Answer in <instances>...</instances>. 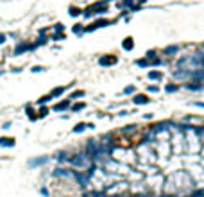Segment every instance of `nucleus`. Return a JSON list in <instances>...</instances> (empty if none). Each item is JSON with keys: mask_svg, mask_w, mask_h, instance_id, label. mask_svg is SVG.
<instances>
[{"mask_svg": "<svg viewBox=\"0 0 204 197\" xmlns=\"http://www.w3.org/2000/svg\"><path fill=\"white\" fill-rule=\"evenodd\" d=\"M70 163L73 167H79V169H86L90 165V160H88V154H75L70 158Z\"/></svg>", "mask_w": 204, "mask_h": 197, "instance_id": "obj_1", "label": "nucleus"}, {"mask_svg": "<svg viewBox=\"0 0 204 197\" xmlns=\"http://www.w3.org/2000/svg\"><path fill=\"white\" fill-rule=\"evenodd\" d=\"M32 48H36V47L30 45V43H20V45H16V48H14V56H20V54H23V52H27V50H32Z\"/></svg>", "mask_w": 204, "mask_h": 197, "instance_id": "obj_2", "label": "nucleus"}, {"mask_svg": "<svg viewBox=\"0 0 204 197\" xmlns=\"http://www.w3.org/2000/svg\"><path fill=\"white\" fill-rule=\"evenodd\" d=\"M0 145H2V147H13V145H14V138L2 136V138H0Z\"/></svg>", "mask_w": 204, "mask_h": 197, "instance_id": "obj_3", "label": "nucleus"}, {"mask_svg": "<svg viewBox=\"0 0 204 197\" xmlns=\"http://www.w3.org/2000/svg\"><path fill=\"white\" fill-rule=\"evenodd\" d=\"M68 106H70V100H63V102H59V104L54 106V111H63V109H66Z\"/></svg>", "mask_w": 204, "mask_h": 197, "instance_id": "obj_4", "label": "nucleus"}, {"mask_svg": "<svg viewBox=\"0 0 204 197\" xmlns=\"http://www.w3.org/2000/svg\"><path fill=\"white\" fill-rule=\"evenodd\" d=\"M116 57H100V65H115Z\"/></svg>", "mask_w": 204, "mask_h": 197, "instance_id": "obj_5", "label": "nucleus"}, {"mask_svg": "<svg viewBox=\"0 0 204 197\" xmlns=\"http://www.w3.org/2000/svg\"><path fill=\"white\" fill-rule=\"evenodd\" d=\"M134 102H136V104H147L149 99H147L145 95H136V97H134Z\"/></svg>", "mask_w": 204, "mask_h": 197, "instance_id": "obj_6", "label": "nucleus"}, {"mask_svg": "<svg viewBox=\"0 0 204 197\" xmlns=\"http://www.w3.org/2000/svg\"><path fill=\"white\" fill-rule=\"evenodd\" d=\"M47 161V158H38V160H32V161H29V165L30 167H38V165H43Z\"/></svg>", "mask_w": 204, "mask_h": 197, "instance_id": "obj_7", "label": "nucleus"}, {"mask_svg": "<svg viewBox=\"0 0 204 197\" xmlns=\"http://www.w3.org/2000/svg\"><path fill=\"white\" fill-rule=\"evenodd\" d=\"M124 48H125V50H131V48H133V39H131V38H125V39H124Z\"/></svg>", "mask_w": 204, "mask_h": 197, "instance_id": "obj_8", "label": "nucleus"}, {"mask_svg": "<svg viewBox=\"0 0 204 197\" xmlns=\"http://www.w3.org/2000/svg\"><path fill=\"white\" fill-rule=\"evenodd\" d=\"M188 88H190V90H199V88H201V83H199V81L190 83V84H188Z\"/></svg>", "mask_w": 204, "mask_h": 197, "instance_id": "obj_9", "label": "nucleus"}, {"mask_svg": "<svg viewBox=\"0 0 204 197\" xmlns=\"http://www.w3.org/2000/svg\"><path fill=\"white\" fill-rule=\"evenodd\" d=\"M63 91H65V88H56V90L50 93V97H57V95H61Z\"/></svg>", "mask_w": 204, "mask_h": 197, "instance_id": "obj_10", "label": "nucleus"}, {"mask_svg": "<svg viewBox=\"0 0 204 197\" xmlns=\"http://www.w3.org/2000/svg\"><path fill=\"white\" fill-rule=\"evenodd\" d=\"M50 99H52V97H50V95H45V97H41V99H39V100H38V104H45V102H48V100H50Z\"/></svg>", "mask_w": 204, "mask_h": 197, "instance_id": "obj_11", "label": "nucleus"}, {"mask_svg": "<svg viewBox=\"0 0 204 197\" xmlns=\"http://www.w3.org/2000/svg\"><path fill=\"white\" fill-rule=\"evenodd\" d=\"M149 77H151V79H159V77H161V74H159V72H151V74H149Z\"/></svg>", "mask_w": 204, "mask_h": 197, "instance_id": "obj_12", "label": "nucleus"}, {"mask_svg": "<svg viewBox=\"0 0 204 197\" xmlns=\"http://www.w3.org/2000/svg\"><path fill=\"white\" fill-rule=\"evenodd\" d=\"M84 127H86V126H84V124H77V126H75V129H73V131H75V133H81V131H84Z\"/></svg>", "mask_w": 204, "mask_h": 197, "instance_id": "obj_13", "label": "nucleus"}, {"mask_svg": "<svg viewBox=\"0 0 204 197\" xmlns=\"http://www.w3.org/2000/svg\"><path fill=\"white\" fill-rule=\"evenodd\" d=\"M79 13H81L79 9H75V7H70V14H72V16H77Z\"/></svg>", "mask_w": 204, "mask_h": 197, "instance_id": "obj_14", "label": "nucleus"}, {"mask_svg": "<svg viewBox=\"0 0 204 197\" xmlns=\"http://www.w3.org/2000/svg\"><path fill=\"white\" fill-rule=\"evenodd\" d=\"M165 52H167V54H174V52H177V47H168Z\"/></svg>", "mask_w": 204, "mask_h": 197, "instance_id": "obj_15", "label": "nucleus"}, {"mask_svg": "<svg viewBox=\"0 0 204 197\" xmlns=\"http://www.w3.org/2000/svg\"><path fill=\"white\" fill-rule=\"evenodd\" d=\"M82 25H73V32L75 34H79V32H82V29H81Z\"/></svg>", "mask_w": 204, "mask_h": 197, "instance_id": "obj_16", "label": "nucleus"}, {"mask_svg": "<svg viewBox=\"0 0 204 197\" xmlns=\"http://www.w3.org/2000/svg\"><path fill=\"white\" fill-rule=\"evenodd\" d=\"M120 5H125V7H129V5H133V0H124Z\"/></svg>", "mask_w": 204, "mask_h": 197, "instance_id": "obj_17", "label": "nucleus"}, {"mask_svg": "<svg viewBox=\"0 0 204 197\" xmlns=\"http://www.w3.org/2000/svg\"><path fill=\"white\" fill-rule=\"evenodd\" d=\"M82 95H84V93H82V91H75V93H73V95H72V99H77V97H82Z\"/></svg>", "mask_w": 204, "mask_h": 197, "instance_id": "obj_18", "label": "nucleus"}, {"mask_svg": "<svg viewBox=\"0 0 204 197\" xmlns=\"http://www.w3.org/2000/svg\"><path fill=\"white\" fill-rule=\"evenodd\" d=\"M47 113H48V111H47V108H41V109H39V117H45Z\"/></svg>", "mask_w": 204, "mask_h": 197, "instance_id": "obj_19", "label": "nucleus"}, {"mask_svg": "<svg viewBox=\"0 0 204 197\" xmlns=\"http://www.w3.org/2000/svg\"><path fill=\"white\" fill-rule=\"evenodd\" d=\"M82 108H84V104H75V106H73L75 111H77V109H82Z\"/></svg>", "mask_w": 204, "mask_h": 197, "instance_id": "obj_20", "label": "nucleus"}, {"mask_svg": "<svg viewBox=\"0 0 204 197\" xmlns=\"http://www.w3.org/2000/svg\"><path fill=\"white\" fill-rule=\"evenodd\" d=\"M176 90H177V86H168L167 88V91H176Z\"/></svg>", "mask_w": 204, "mask_h": 197, "instance_id": "obj_21", "label": "nucleus"}, {"mask_svg": "<svg viewBox=\"0 0 204 197\" xmlns=\"http://www.w3.org/2000/svg\"><path fill=\"white\" fill-rule=\"evenodd\" d=\"M41 70H43L41 66H34V68H32V72H41Z\"/></svg>", "mask_w": 204, "mask_h": 197, "instance_id": "obj_22", "label": "nucleus"}, {"mask_svg": "<svg viewBox=\"0 0 204 197\" xmlns=\"http://www.w3.org/2000/svg\"><path fill=\"white\" fill-rule=\"evenodd\" d=\"M131 91H134V88H133V86H129V88H125V93H131Z\"/></svg>", "mask_w": 204, "mask_h": 197, "instance_id": "obj_23", "label": "nucleus"}, {"mask_svg": "<svg viewBox=\"0 0 204 197\" xmlns=\"http://www.w3.org/2000/svg\"><path fill=\"white\" fill-rule=\"evenodd\" d=\"M4 41H5V34H0V45H2Z\"/></svg>", "mask_w": 204, "mask_h": 197, "instance_id": "obj_24", "label": "nucleus"}, {"mask_svg": "<svg viewBox=\"0 0 204 197\" xmlns=\"http://www.w3.org/2000/svg\"><path fill=\"white\" fill-rule=\"evenodd\" d=\"M195 106H199V108H204V102H197Z\"/></svg>", "mask_w": 204, "mask_h": 197, "instance_id": "obj_25", "label": "nucleus"}]
</instances>
